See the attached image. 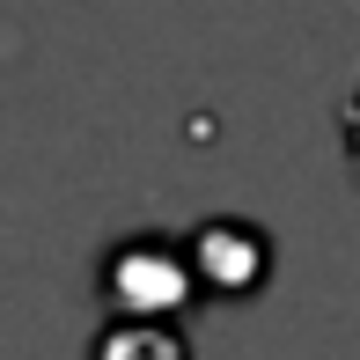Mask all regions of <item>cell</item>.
Returning a JSON list of instances; mask_svg holds the SVG:
<instances>
[{
  "instance_id": "obj_1",
  "label": "cell",
  "mask_w": 360,
  "mask_h": 360,
  "mask_svg": "<svg viewBox=\"0 0 360 360\" xmlns=\"http://www.w3.org/2000/svg\"><path fill=\"white\" fill-rule=\"evenodd\" d=\"M96 280H103L118 316H176V309L199 294L184 236H125V243H110V257L96 265Z\"/></svg>"
},
{
  "instance_id": "obj_2",
  "label": "cell",
  "mask_w": 360,
  "mask_h": 360,
  "mask_svg": "<svg viewBox=\"0 0 360 360\" xmlns=\"http://www.w3.org/2000/svg\"><path fill=\"white\" fill-rule=\"evenodd\" d=\"M191 272H199V294H221V302H250L257 287L272 280V236L243 214H214L184 236Z\"/></svg>"
},
{
  "instance_id": "obj_3",
  "label": "cell",
  "mask_w": 360,
  "mask_h": 360,
  "mask_svg": "<svg viewBox=\"0 0 360 360\" xmlns=\"http://www.w3.org/2000/svg\"><path fill=\"white\" fill-rule=\"evenodd\" d=\"M125 353H147V360H184V331L169 316H118L96 331V360H125Z\"/></svg>"
},
{
  "instance_id": "obj_4",
  "label": "cell",
  "mask_w": 360,
  "mask_h": 360,
  "mask_svg": "<svg viewBox=\"0 0 360 360\" xmlns=\"http://www.w3.org/2000/svg\"><path fill=\"white\" fill-rule=\"evenodd\" d=\"M353 162H360V103H353Z\"/></svg>"
}]
</instances>
